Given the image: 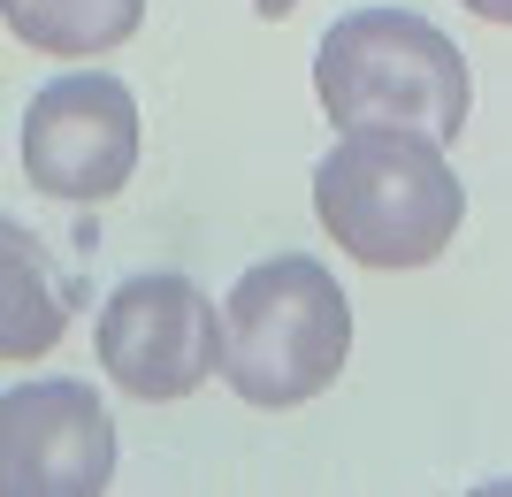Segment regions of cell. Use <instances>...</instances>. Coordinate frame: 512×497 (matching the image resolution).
<instances>
[{
    "instance_id": "1",
    "label": "cell",
    "mask_w": 512,
    "mask_h": 497,
    "mask_svg": "<svg viewBox=\"0 0 512 497\" xmlns=\"http://www.w3.org/2000/svg\"><path fill=\"white\" fill-rule=\"evenodd\" d=\"M314 215L321 238H337L344 260L406 276L444 260L467 222V184L451 176L444 146L428 130H337V146L314 161Z\"/></svg>"
},
{
    "instance_id": "2",
    "label": "cell",
    "mask_w": 512,
    "mask_h": 497,
    "mask_svg": "<svg viewBox=\"0 0 512 497\" xmlns=\"http://www.w3.org/2000/svg\"><path fill=\"white\" fill-rule=\"evenodd\" d=\"M352 360V299L314 253L253 260L214 306V375L260 413L306 406Z\"/></svg>"
},
{
    "instance_id": "3",
    "label": "cell",
    "mask_w": 512,
    "mask_h": 497,
    "mask_svg": "<svg viewBox=\"0 0 512 497\" xmlns=\"http://www.w3.org/2000/svg\"><path fill=\"white\" fill-rule=\"evenodd\" d=\"M314 100L337 130L383 123L451 146L474 115V77L444 23L413 8H344L314 46Z\"/></svg>"
},
{
    "instance_id": "4",
    "label": "cell",
    "mask_w": 512,
    "mask_h": 497,
    "mask_svg": "<svg viewBox=\"0 0 512 497\" xmlns=\"http://www.w3.org/2000/svg\"><path fill=\"white\" fill-rule=\"evenodd\" d=\"M138 92L107 69H62L23 100V130H16V161L31 176L39 199L62 207H100L138 176Z\"/></svg>"
},
{
    "instance_id": "5",
    "label": "cell",
    "mask_w": 512,
    "mask_h": 497,
    "mask_svg": "<svg viewBox=\"0 0 512 497\" xmlns=\"http://www.w3.org/2000/svg\"><path fill=\"white\" fill-rule=\"evenodd\" d=\"M100 375L138 406H176L214 375V306L192 276H123L92 322Z\"/></svg>"
},
{
    "instance_id": "6",
    "label": "cell",
    "mask_w": 512,
    "mask_h": 497,
    "mask_svg": "<svg viewBox=\"0 0 512 497\" xmlns=\"http://www.w3.org/2000/svg\"><path fill=\"white\" fill-rule=\"evenodd\" d=\"M115 490V421L77 375L0 390V497H100Z\"/></svg>"
},
{
    "instance_id": "7",
    "label": "cell",
    "mask_w": 512,
    "mask_h": 497,
    "mask_svg": "<svg viewBox=\"0 0 512 497\" xmlns=\"http://www.w3.org/2000/svg\"><path fill=\"white\" fill-rule=\"evenodd\" d=\"M69 337V283L23 222L0 215V360H46Z\"/></svg>"
},
{
    "instance_id": "8",
    "label": "cell",
    "mask_w": 512,
    "mask_h": 497,
    "mask_svg": "<svg viewBox=\"0 0 512 497\" xmlns=\"http://www.w3.org/2000/svg\"><path fill=\"white\" fill-rule=\"evenodd\" d=\"M0 23L8 39H23L31 54H54V62H100V54H123L146 23V0H0Z\"/></svg>"
},
{
    "instance_id": "9",
    "label": "cell",
    "mask_w": 512,
    "mask_h": 497,
    "mask_svg": "<svg viewBox=\"0 0 512 497\" xmlns=\"http://www.w3.org/2000/svg\"><path fill=\"white\" fill-rule=\"evenodd\" d=\"M467 16H482V23H497V31H512V0H459Z\"/></svg>"
},
{
    "instance_id": "10",
    "label": "cell",
    "mask_w": 512,
    "mask_h": 497,
    "mask_svg": "<svg viewBox=\"0 0 512 497\" xmlns=\"http://www.w3.org/2000/svg\"><path fill=\"white\" fill-rule=\"evenodd\" d=\"M245 8H253L260 23H283V16H291V8H299V0H245Z\"/></svg>"
}]
</instances>
